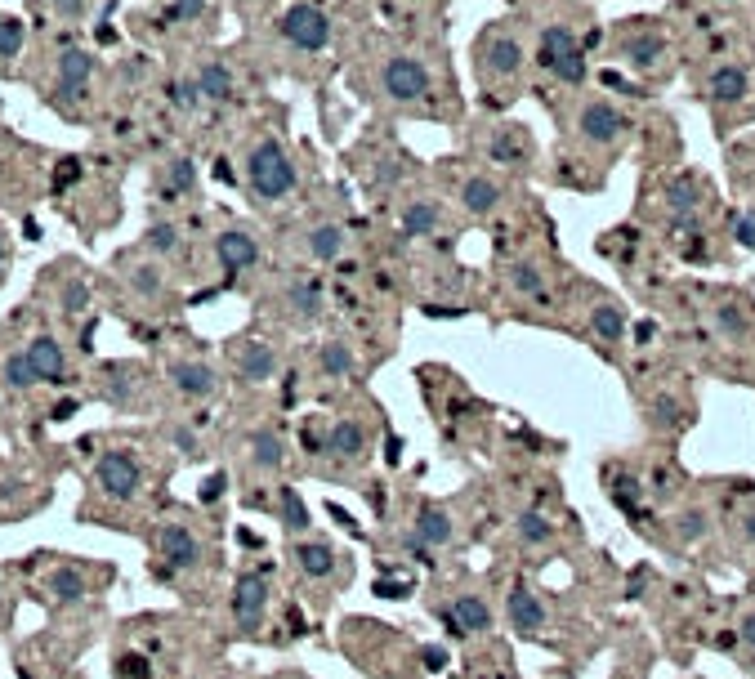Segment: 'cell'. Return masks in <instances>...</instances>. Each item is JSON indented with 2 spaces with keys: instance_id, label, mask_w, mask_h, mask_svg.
Wrapping results in <instances>:
<instances>
[{
  "instance_id": "16",
  "label": "cell",
  "mask_w": 755,
  "mask_h": 679,
  "mask_svg": "<svg viewBox=\"0 0 755 679\" xmlns=\"http://www.w3.org/2000/svg\"><path fill=\"white\" fill-rule=\"evenodd\" d=\"M385 18L398 32H420V36H447V18H452V0H380Z\"/></svg>"
},
{
  "instance_id": "45",
  "label": "cell",
  "mask_w": 755,
  "mask_h": 679,
  "mask_svg": "<svg viewBox=\"0 0 755 679\" xmlns=\"http://www.w3.org/2000/svg\"><path fill=\"white\" fill-rule=\"evenodd\" d=\"M130 286H135L139 295H157L161 291V273L152 269V264H135V269H130Z\"/></svg>"
},
{
  "instance_id": "28",
  "label": "cell",
  "mask_w": 755,
  "mask_h": 679,
  "mask_svg": "<svg viewBox=\"0 0 755 679\" xmlns=\"http://www.w3.org/2000/svg\"><path fill=\"white\" fill-rule=\"evenodd\" d=\"M362 452H367V429L353 416H344L327 429V456H336V461H358Z\"/></svg>"
},
{
  "instance_id": "27",
  "label": "cell",
  "mask_w": 755,
  "mask_h": 679,
  "mask_svg": "<svg viewBox=\"0 0 755 679\" xmlns=\"http://www.w3.org/2000/svg\"><path fill=\"white\" fill-rule=\"evenodd\" d=\"M277 371V353L273 344L264 340H246L242 349H237V376L246 380V385H264V380H273Z\"/></svg>"
},
{
  "instance_id": "14",
  "label": "cell",
  "mask_w": 755,
  "mask_h": 679,
  "mask_svg": "<svg viewBox=\"0 0 755 679\" xmlns=\"http://www.w3.org/2000/svg\"><path fill=\"white\" fill-rule=\"evenodd\" d=\"M277 36H282L295 54H304V59H322V54H331V45H336V18H331V9L318 5V0H291V5L282 9V18H277Z\"/></svg>"
},
{
  "instance_id": "57",
  "label": "cell",
  "mask_w": 755,
  "mask_h": 679,
  "mask_svg": "<svg viewBox=\"0 0 755 679\" xmlns=\"http://www.w3.org/2000/svg\"><path fill=\"white\" fill-rule=\"evenodd\" d=\"M76 407H81V403H76V398H63V403L54 407L50 416H54V420H68V416H76Z\"/></svg>"
},
{
  "instance_id": "36",
  "label": "cell",
  "mask_w": 755,
  "mask_h": 679,
  "mask_svg": "<svg viewBox=\"0 0 755 679\" xmlns=\"http://www.w3.org/2000/svg\"><path fill=\"white\" fill-rule=\"evenodd\" d=\"M277 510H282V528L291 532V537H300V532L309 528V505L300 501L295 487H282V492H277Z\"/></svg>"
},
{
  "instance_id": "24",
  "label": "cell",
  "mask_w": 755,
  "mask_h": 679,
  "mask_svg": "<svg viewBox=\"0 0 755 679\" xmlns=\"http://www.w3.org/2000/svg\"><path fill=\"white\" fill-rule=\"evenodd\" d=\"M286 309L295 313V322H318L327 309V291H322V277L304 273L286 286Z\"/></svg>"
},
{
  "instance_id": "31",
  "label": "cell",
  "mask_w": 755,
  "mask_h": 679,
  "mask_svg": "<svg viewBox=\"0 0 755 679\" xmlns=\"http://www.w3.org/2000/svg\"><path fill=\"white\" fill-rule=\"evenodd\" d=\"M318 367H322V376L344 380V376H353V371H358V358H353V349L344 340H327L318 349Z\"/></svg>"
},
{
  "instance_id": "29",
  "label": "cell",
  "mask_w": 755,
  "mask_h": 679,
  "mask_svg": "<svg viewBox=\"0 0 755 679\" xmlns=\"http://www.w3.org/2000/svg\"><path fill=\"white\" fill-rule=\"evenodd\" d=\"M170 385L188 398H210L215 394V371L206 362H170Z\"/></svg>"
},
{
  "instance_id": "25",
  "label": "cell",
  "mask_w": 755,
  "mask_h": 679,
  "mask_svg": "<svg viewBox=\"0 0 755 679\" xmlns=\"http://www.w3.org/2000/svg\"><path fill=\"white\" fill-rule=\"evenodd\" d=\"M161 559L170 568H197L202 563V541L184 528V523H166L161 528Z\"/></svg>"
},
{
  "instance_id": "53",
  "label": "cell",
  "mask_w": 755,
  "mask_h": 679,
  "mask_svg": "<svg viewBox=\"0 0 755 679\" xmlns=\"http://www.w3.org/2000/svg\"><path fill=\"white\" fill-rule=\"evenodd\" d=\"M76 175H81V161H72V157H68L59 170H54V193H63V188H68Z\"/></svg>"
},
{
  "instance_id": "5",
  "label": "cell",
  "mask_w": 755,
  "mask_h": 679,
  "mask_svg": "<svg viewBox=\"0 0 755 679\" xmlns=\"http://www.w3.org/2000/svg\"><path fill=\"white\" fill-rule=\"evenodd\" d=\"M470 81H474V112H510L514 103L532 99V18L505 14L474 27L470 50Z\"/></svg>"
},
{
  "instance_id": "26",
  "label": "cell",
  "mask_w": 755,
  "mask_h": 679,
  "mask_svg": "<svg viewBox=\"0 0 755 679\" xmlns=\"http://www.w3.org/2000/svg\"><path fill=\"white\" fill-rule=\"evenodd\" d=\"M27 358L36 362L45 385H68V353H63V344L54 336H36L27 344Z\"/></svg>"
},
{
  "instance_id": "13",
  "label": "cell",
  "mask_w": 755,
  "mask_h": 679,
  "mask_svg": "<svg viewBox=\"0 0 755 679\" xmlns=\"http://www.w3.org/2000/svg\"><path fill=\"white\" fill-rule=\"evenodd\" d=\"M246 184L260 202H286V197L300 188V170H295V157L286 152V143L277 135H264L246 152Z\"/></svg>"
},
{
  "instance_id": "22",
  "label": "cell",
  "mask_w": 755,
  "mask_h": 679,
  "mask_svg": "<svg viewBox=\"0 0 755 679\" xmlns=\"http://www.w3.org/2000/svg\"><path fill=\"white\" fill-rule=\"evenodd\" d=\"M344 246H349V228L336 224V219H322V224H313L309 233H304V255H309L313 264H336L344 255Z\"/></svg>"
},
{
  "instance_id": "40",
  "label": "cell",
  "mask_w": 755,
  "mask_h": 679,
  "mask_svg": "<svg viewBox=\"0 0 755 679\" xmlns=\"http://www.w3.org/2000/svg\"><path fill=\"white\" fill-rule=\"evenodd\" d=\"M675 532H680V541H688V545H693V541H702L706 532H711V514H706V510H697V505H693V510H684V514H680V523H675Z\"/></svg>"
},
{
  "instance_id": "59",
  "label": "cell",
  "mask_w": 755,
  "mask_h": 679,
  "mask_svg": "<svg viewBox=\"0 0 755 679\" xmlns=\"http://www.w3.org/2000/svg\"><path fill=\"white\" fill-rule=\"evenodd\" d=\"M742 532H747V541H755V519H747V528H742Z\"/></svg>"
},
{
  "instance_id": "49",
  "label": "cell",
  "mask_w": 755,
  "mask_h": 679,
  "mask_svg": "<svg viewBox=\"0 0 755 679\" xmlns=\"http://www.w3.org/2000/svg\"><path fill=\"white\" fill-rule=\"evenodd\" d=\"M148 246H152V251H161V255L175 251V246H179L175 224H152V228H148Z\"/></svg>"
},
{
  "instance_id": "33",
  "label": "cell",
  "mask_w": 755,
  "mask_h": 679,
  "mask_svg": "<svg viewBox=\"0 0 755 679\" xmlns=\"http://www.w3.org/2000/svg\"><path fill=\"white\" fill-rule=\"evenodd\" d=\"M197 85H202V99H210V103H228V99H233V72H228L224 63H202Z\"/></svg>"
},
{
  "instance_id": "55",
  "label": "cell",
  "mask_w": 755,
  "mask_h": 679,
  "mask_svg": "<svg viewBox=\"0 0 755 679\" xmlns=\"http://www.w3.org/2000/svg\"><path fill=\"white\" fill-rule=\"evenodd\" d=\"M81 9H85V0H54V14L59 18H81Z\"/></svg>"
},
{
  "instance_id": "38",
  "label": "cell",
  "mask_w": 755,
  "mask_h": 679,
  "mask_svg": "<svg viewBox=\"0 0 755 679\" xmlns=\"http://www.w3.org/2000/svg\"><path fill=\"white\" fill-rule=\"evenodd\" d=\"M94 72V59L85 50H63L59 59V85H85Z\"/></svg>"
},
{
  "instance_id": "43",
  "label": "cell",
  "mask_w": 755,
  "mask_h": 679,
  "mask_svg": "<svg viewBox=\"0 0 755 679\" xmlns=\"http://www.w3.org/2000/svg\"><path fill=\"white\" fill-rule=\"evenodd\" d=\"M23 50V23L18 18H0V59H14Z\"/></svg>"
},
{
  "instance_id": "11",
  "label": "cell",
  "mask_w": 755,
  "mask_h": 679,
  "mask_svg": "<svg viewBox=\"0 0 755 679\" xmlns=\"http://www.w3.org/2000/svg\"><path fill=\"white\" fill-rule=\"evenodd\" d=\"M465 219H452V202H443V193H412L398 202L394 228L398 242L407 246H438V242H456Z\"/></svg>"
},
{
  "instance_id": "1",
  "label": "cell",
  "mask_w": 755,
  "mask_h": 679,
  "mask_svg": "<svg viewBox=\"0 0 755 679\" xmlns=\"http://www.w3.org/2000/svg\"><path fill=\"white\" fill-rule=\"evenodd\" d=\"M362 59H367V99L380 112L407 121H438L452 130L470 121L474 108L447 36H420L394 27V32H380Z\"/></svg>"
},
{
  "instance_id": "54",
  "label": "cell",
  "mask_w": 755,
  "mask_h": 679,
  "mask_svg": "<svg viewBox=\"0 0 755 679\" xmlns=\"http://www.w3.org/2000/svg\"><path fill=\"white\" fill-rule=\"evenodd\" d=\"M170 443H175V447H179V452H193V447H197V438H193V429L175 425V429H170Z\"/></svg>"
},
{
  "instance_id": "56",
  "label": "cell",
  "mask_w": 755,
  "mask_h": 679,
  "mask_svg": "<svg viewBox=\"0 0 755 679\" xmlns=\"http://www.w3.org/2000/svg\"><path fill=\"white\" fill-rule=\"evenodd\" d=\"M738 630H742V644H751V648H755V608L747 612V617H742V626H738Z\"/></svg>"
},
{
  "instance_id": "37",
  "label": "cell",
  "mask_w": 755,
  "mask_h": 679,
  "mask_svg": "<svg viewBox=\"0 0 755 679\" xmlns=\"http://www.w3.org/2000/svg\"><path fill=\"white\" fill-rule=\"evenodd\" d=\"M514 532H519V541L523 545H546L554 537V528H550V519L541 510H523L519 519H514Z\"/></svg>"
},
{
  "instance_id": "35",
  "label": "cell",
  "mask_w": 755,
  "mask_h": 679,
  "mask_svg": "<svg viewBox=\"0 0 755 679\" xmlns=\"http://www.w3.org/2000/svg\"><path fill=\"white\" fill-rule=\"evenodd\" d=\"M0 376H5L9 389H32V385H41V371H36V362L27 358V349L9 353L5 367H0Z\"/></svg>"
},
{
  "instance_id": "47",
  "label": "cell",
  "mask_w": 755,
  "mask_h": 679,
  "mask_svg": "<svg viewBox=\"0 0 755 679\" xmlns=\"http://www.w3.org/2000/svg\"><path fill=\"white\" fill-rule=\"evenodd\" d=\"M224 492H228V474H206L202 478V487H197V501L202 505H215V501H224Z\"/></svg>"
},
{
  "instance_id": "6",
  "label": "cell",
  "mask_w": 755,
  "mask_h": 679,
  "mask_svg": "<svg viewBox=\"0 0 755 679\" xmlns=\"http://www.w3.org/2000/svg\"><path fill=\"white\" fill-rule=\"evenodd\" d=\"M662 14L680 36L684 68L755 54V0H666Z\"/></svg>"
},
{
  "instance_id": "51",
  "label": "cell",
  "mask_w": 755,
  "mask_h": 679,
  "mask_svg": "<svg viewBox=\"0 0 755 679\" xmlns=\"http://www.w3.org/2000/svg\"><path fill=\"white\" fill-rule=\"evenodd\" d=\"M117 675H121V679H152V666L143 662V657H121V662H117Z\"/></svg>"
},
{
  "instance_id": "9",
  "label": "cell",
  "mask_w": 755,
  "mask_h": 679,
  "mask_svg": "<svg viewBox=\"0 0 755 679\" xmlns=\"http://www.w3.org/2000/svg\"><path fill=\"white\" fill-rule=\"evenodd\" d=\"M447 170V188H452V206L465 224H479V228H501L514 219L519 210V197H523V184L514 179L496 175V170L479 166L474 157H452L443 161Z\"/></svg>"
},
{
  "instance_id": "52",
  "label": "cell",
  "mask_w": 755,
  "mask_h": 679,
  "mask_svg": "<svg viewBox=\"0 0 755 679\" xmlns=\"http://www.w3.org/2000/svg\"><path fill=\"white\" fill-rule=\"evenodd\" d=\"M554 5H563V0H505V9H514V14H546V9Z\"/></svg>"
},
{
  "instance_id": "44",
  "label": "cell",
  "mask_w": 755,
  "mask_h": 679,
  "mask_svg": "<svg viewBox=\"0 0 755 679\" xmlns=\"http://www.w3.org/2000/svg\"><path fill=\"white\" fill-rule=\"evenodd\" d=\"M166 94H170V103H175V108H197V99H202V85H197V81H170Z\"/></svg>"
},
{
  "instance_id": "10",
  "label": "cell",
  "mask_w": 755,
  "mask_h": 679,
  "mask_svg": "<svg viewBox=\"0 0 755 679\" xmlns=\"http://www.w3.org/2000/svg\"><path fill=\"white\" fill-rule=\"evenodd\" d=\"M505 300L514 309H563V264L554 260V251L541 246H514L510 255L501 251V269H496Z\"/></svg>"
},
{
  "instance_id": "7",
  "label": "cell",
  "mask_w": 755,
  "mask_h": 679,
  "mask_svg": "<svg viewBox=\"0 0 755 679\" xmlns=\"http://www.w3.org/2000/svg\"><path fill=\"white\" fill-rule=\"evenodd\" d=\"M688 94L706 108L720 143H733L742 130H755V54H729L684 68Z\"/></svg>"
},
{
  "instance_id": "18",
  "label": "cell",
  "mask_w": 755,
  "mask_h": 679,
  "mask_svg": "<svg viewBox=\"0 0 755 679\" xmlns=\"http://www.w3.org/2000/svg\"><path fill=\"white\" fill-rule=\"evenodd\" d=\"M269 612V577L264 572H242L233 586V621L242 635H255Z\"/></svg>"
},
{
  "instance_id": "42",
  "label": "cell",
  "mask_w": 755,
  "mask_h": 679,
  "mask_svg": "<svg viewBox=\"0 0 755 679\" xmlns=\"http://www.w3.org/2000/svg\"><path fill=\"white\" fill-rule=\"evenodd\" d=\"M608 496H613V505H621V510H635L639 505V496H644V487H639V478H630V474H617L613 478V487H608Z\"/></svg>"
},
{
  "instance_id": "8",
  "label": "cell",
  "mask_w": 755,
  "mask_h": 679,
  "mask_svg": "<svg viewBox=\"0 0 755 679\" xmlns=\"http://www.w3.org/2000/svg\"><path fill=\"white\" fill-rule=\"evenodd\" d=\"M465 157H474L479 166L496 170V175L514 179V184H528V179L546 175V152H541V139L528 121L510 117V112H470L461 130Z\"/></svg>"
},
{
  "instance_id": "2",
  "label": "cell",
  "mask_w": 755,
  "mask_h": 679,
  "mask_svg": "<svg viewBox=\"0 0 755 679\" xmlns=\"http://www.w3.org/2000/svg\"><path fill=\"white\" fill-rule=\"evenodd\" d=\"M639 108L644 103H626L617 94L599 90V85L550 103L546 108L554 121V157L546 166L550 184L568 188V193H599L608 184V170L635 148Z\"/></svg>"
},
{
  "instance_id": "12",
  "label": "cell",
  "mask_w": 755,
  "mask_h": 679,
  "mask_svg": "<svg viewBox=\"0 0 755 679\" xmlns=\"http://www.w3.org/2000/svg\"><path fill=\"white\" fill-rule=\"evenodd\" d=\"M572 295H577L581 327H586V336L595 340V349L599 353L626 349V340H630L626 300H617L613 291H604V286H595V282H572Z\"/></svg>"
},
{
  "instance_id": "20",
  "label": "cell",
  "mask_w": 755,
  "mask_h": 679,
  "mask_svg": "<svg viewBox=\"0 0 755 679\" xmlns=\"http://www.w3.org/2000/svg\"><path fill=\"white\" fill-rule=\"evenodd\" d=\"M215 260L224 273H251L260 264V242H255L246 228H228V233L215 237Z\"/></svg>"
},
{
  "instance_id": "48",
  "label": "cell",
  "mask_w": 755,
  "mask_h": 679,
  "mask_svg": "<svg viewBox=\"0 0 755 679\" xmlns=\"http://www.w3.org/2000/svg\"><path fill=\"white\" fill-rule=\"evenodd\" d=\"M206 14V0H175L166 9V23H193V18Z\"/></svg>"
},
{
  "instance_id": "4",
  "label": "cell",
  "mask_w": 755,
  "mask_h": 679,
  "mask_svg": "<svg viewBox=\"0 0 755 679\" xmlns=\"http://www.w3.org/2000/svg\"><path fill=\"white\" fill-rule=\"evenodd\" d=\"M604 18L595 0H563L532 14V99L541 108L595 85Z\"/></svg>"
},
{
  "instance_id": "39",
  "label": "cell",
  "mask_w": 755,
  "mask_h": 679,
  "mask_svg": "<svg viewBox=\"0 0 755 679\" xmlns=\"http://www.w3.org/2000/svg\"><path fill=\"white\" fill-rule=\"evenodd\" d=\"M50 590H54V599H63V604H76V599H85V577L76 568H59L50 577Z\"/></svg>"
},
{
  "instance_id": "23",
  "label": "cell",
  "mask_w": 755,
  "mask_h": 679,
  "mask_svg": "<svg viewBox=\"0 0 755 679\" xmlns=\"http://www.w3.org/2000/svg\"><path fill=\"white\" fill-rule=\"evenodd\" d=\"M412 537L425 545V550H447V545L456 541V523H452V514H447L443 505L425 501L416 510V532H412Z\"/></svg>"
},
{
  "instance_id": "21",
  "label": "cell",
  "mask_w": 755,
  "mask_h": 679,
  "mask_svg": "<svg viewBox=\"0 0 755 679\" xmlns=\"http://www.w3.org/2000/svg\"><path fill=\"white\" fill-rule=\"evenodd\" d=\"M447 626L452 635H487L492 630V608H487L483 595H456L452 608H447Z\"/></svg>"
},
{
  "instance_id": "15",
  "label": "cell",
  "mask_w": 755,
  "mask_h": 679,
  "mask_svg": "<svg viewBox=\"0 0 755 679\" xmlns=\"http://www.w3.org/2000/svg\"><path fill=\"white\" fill-rule=\"evenodd\" d=\"M706 322L715 340L729 349H755V300L742 286H711L706 291Z\"/></svg>"
},
{
  "instance_id": "58",
  "label": "cell",
  "mask_w": 755,
  "mask_h": 679,
  "mask_svg": "<svg viewBox=\"0 0 755 679\" xmlns=\"http://www.w3.org/2000/svg\"><path fill=\"white\" fill-rule=\"evenodd\" d=\"M425 662L434 666V671H443V666H447V653H443V648H425Z\"/></svg>"
},
{
  "instance_id": "32",
  "label": "cell",
  "mask_w": 755,
  "mask_h": 679,
  "mask_svg": "<svg viewBox=\"0 0 755 679\" xmlns=\"http://www.w3.org/2000/svg\"><path fill=\"white\" fill-rule=\"evenodd\" d=\"M688 420V407L680 394H653V403H648V425L657 429H680Z\"/></svg>"
},
{
  "instance_id": "19",
  "label": "cell",
  "mask_w": 755,
  "mask_h": 679,
  "mask_svg": "<svg viewBox=\"0 0 755 679\" xmlns=\"http://www.w3.org/2000/svg\"><path fill=\"white\" fill-rule=\"evenodd\" d=\"M505 621H510L514 635L523 639H537L541 630H546V604H541L537 595H532V586H523V581H514L510 595H505Z\"/></svg>"
},
{
  "instance_id": "46",
  "label": "cell",
  "mask_w": 755,
  "mask_h": 679,
  "mask_svg": "<svg viewBox=\"0 0 755 679\" xmlns=\"http://www.w3.org/2000/svg\"><path fill=\"white\" fill-rule=\"evenodd\" d=\"M193 184H197V166H193V161H175V166H170L166 188H170V193H188Z\"/></svg>"
},
{
  "instance_id": "17",
  "label": "cell",
  "mask_w": 755,
  "mask_h": 679,
  "mask_svg": "<svg viewBox=\"0 0 755 679\" xmlns=\"http://www.w3.org/2000/svg\"><path fill=\"white\" fill-rule=\"evenodd\" d=\"M94 483H99V492L112 496V501H135L143 487V470L130 452H103L99 465H94Z\"/></svg>"
},
{
  "instance_id": "34",
  "label": "cell",
  "mask_w": 755,
  "mask_h": 679,
  "mask_svg": "<svg viewBox=\"0 0 755 679\" xmlns=\"http://www.w3.org/2000/svg\"><path fill=\"white\" fill-rule=\"evenodd\" d=\"M251 461L260 465V470H277V465L286 461V447H282L277 429H260V434L251 438Z\"/></svg>"
},
{
  "instance_id": "60",
  "label": "cell",
  "mask_w": 755,
  "mask_h": 679,
  "mask_svg": "<svg viewBox=\"0 0 755 679\" xmlns=\"http://www.w3.org/2000/svg\"><path fill=\"white\" fill-rule=\"evenodd\" d=\"M0 264H5V242H0Z\"/></svg>"
},
{
  "instance_id": "41",
  "label": "cell",
  "mask_w": 755,
  "mask_h": 679,
  "mask_svg": "<svg viewBox=\"0 0 755 679\" xmlns=\"http://www.w3.org/2000/svg\"><path fill=\"white\" fill-rule=\"evenodd\" d=\"M59 304H63V313H85L90 309V286L81 282V277H68V282H63V291H59Z\"/></svg>"
},
{
  "instance_id": "3",
  "label": "cell",
  "mask_w": 755,
  "mask_h": 679,
  "mask_svg": "<svg viewBox=\"0 0 755 679\" xmlns=\"http://www.w3.org/2000/svg\"><path fill=\"white\" fill-rule=\"evenodd\" d=\"M675 81H684V50L662 9L621 14L604 23L595 59V85L626 103H657Z\"/></svg>"
},
{
  "instance_id": "30",
  "label": "cell",
  "mask_w": 755,
  "mask_h": 679,
  "mask_svg": "<svg viewBox=\"0 0 755 679\" xmlns=\"http://www.w3.org/2000/svg\"><path fill=\"white\" fill-rule=\"evenodd\" d=\"M295 563H300L304 577L327 581L331 572H336V550H331L327 541H300L295 545Z\"/></svg>"
},
{
  "instance_id": "50",
  "label": "cell",
  "mask_w": 755,
  "mask_h": 679,
  "mask_svg": "<svg viewBox=\"0 0 755 679\" xmlns=\"http://www.w3.org/2000/svg\"><path fill=\"white\" fill-rule=\"evenodd\" d=\"M729 157L738 161V166H747V170H751V184H755V135L733 139V143H729Z\"/></svg>"
}]
</instances>
